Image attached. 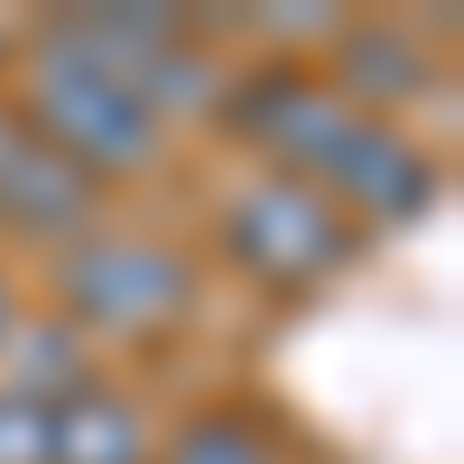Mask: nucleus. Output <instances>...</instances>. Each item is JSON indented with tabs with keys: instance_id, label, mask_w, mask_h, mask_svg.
Here are the masks:
<instances>
[{
	"instance_id": "nucleus-1",
	"label": "nucleus",
	"mask_w": 464,
	"mask_h": 464,
	"mask_svg": "<svg viewBox=\"0 0 464 464\" xmlns=\"http://www.w3.org/2000/svg\"><path fill=\"white\" fill-rule=\"evenodd\" d=\"M56 316L102 353V343H159L196 316V251L168 232L93 223L56 251Z\"/></svg>"
},
{
	"instance_id": "nucleus-10",
	"label": "nucleus",
	"mask_w": 464,
	"mask_h": 464,
	"mask_svg": "<svg viewBox=\"0 0 464 464\" xmlns=\"http://www.w3.org/2000/svg\"><path fill=\"white\" fill-rule=\"evenodd\" d=\"M10 325H19V279L0 269V334H10Z\"/></svg>"
},
{
	"instance_id": "nucleus-11",
	"label": "nucleus",
	"mask_w": 464,
	"mask_h": 464,
	"mask_svg": "<svg viewBox=\"0 0 464 464\" xmlns=\"http://www.w3.org/2000/svg\"><path fill=\"white\" fill-rule=\"evenodd\" d=\"M0 56H10V37H0Z\"/></svg>"
},
{
	"instance_id": "nucleus-4",
	"label": "nucleus",
	"mask_w": 464,
	"mask_h": 464,
	"mask_svg": "<svg viewBox=\"0 0 464 464\" xmlns=\"http://www.w3.org/2000/svg\"><path fill=\"white\" fill-rule=\"evenodd\" d=\"M102 223V186L84 168H65L47 140L19 130V111L0 102V232L28 251H65Z\"/></svg>"
},
{
	"instance_id": "nucleus-6",
	"label": "nucleus",
	"mask_w": 464,
	"mask_h": 464,
	"mask_svg": "<svg viewBox=\"0 0 464 464\" xmlns=\"http://www.w3.org/2000/svg\"><path fill=\"white\" fill-rule=\"evenodd\" d=\"M93 381V343L74 334L56 306H19V325L0 334V391H19V400H37V409H56V400H74Z\"/></svg>"
},
{
	"instance_id": "nucleus-8",
	"label": "nucleus",
	"mask_w": 464,
	"mask_h": 464,
	"mask_svg": "<svg viewBox=\"0 0 464 464\" xmlns=\"http://www.w3.org/2000/svg\"><path fill=\"white\" fill-rule=\"evenodd\" d=\"M149 464H288V455H279V437H269L251 409H205V418H186L177 437H159Z\"/></svg>"
},
{
	"instance_id": "nucleus-3",
	"label": "nucleus",
	"mask_w": 464,
	"mask_h": 464,
	"mask_svg": "<svg viewBox=\"0 0 464 464\" xmlns=\"http://www.w3.org/2000/svg\"><path fill=\"white\" fill-rule=\"evenodd\" d=\"M214 242H223L232 269H251L260 288H316V279H334V269L353 260L362 232L343 223L316 186H297L279 168H251L214 205Z\"/></svg>"
},
{
	"instance_id": "nucleus-2",
	"label": "nucleus",
	"mask_w": 464,
	"mask_h": 464,
	"mask_svg": "<svg viewBox=\"0 0 464 464\" xmlns=\"http://www.w3.org/2000/svg\"><path fill=\"white\" fill-rule=\"evenodd\" d=\"M19 130L28 140H47L65 168H84L93 186L111 177H149L168 159V130H159V111H149L121 74H102L93 56H74L56 47V37H37V47L19 56Z\"/></svg>"
},
{
	"instance_id": "nucleus-7",
	"label": "nucleus",
	"mask_w": 464,
	"mask_h": 464,
	"mask_svg": "<svg viewBox=\"0 0 464 464\" xmlns=\"http://www.w3.org/2000/svg\"><path fill=\"white\" fill-rule=\"evenodd\" d=\"M159 428L121 381H84L74 400H56V455L47 464H149Z\"/></svg>"
},
{
	"instance_id": "nucleus-9",
	"label": "nucleus",
	"mask_w": 464,
	"mask_h": 464,
	"mask_svg": "<svg viewBox=\"0 0 464 464\" xmlns=\"http://www.w3.org/2000/svg\"><path fill=\"white\" fill-rule=\"evenodd\" d=\"M56 455V409L0 391V464H47Z\"/></svg>"
},
{
	"instance_id": "nucleus-5",
	"label": "nucleus",
	"mask_w": 464,
	"mask_h": 464,
	"mask_svg": "<svg viewBox=\"0 0 464 464\" xmlns=\"http://www.w3.org/2000/svg\"><path fill=\"white\" fill-rule=\"evenodd\" d=\"M428 74H437L428 37L400 28V19L334 28V93L353 102V111H372V121H391L400 102H418V93H428Z\"/></svg>"
}]
</instances>
